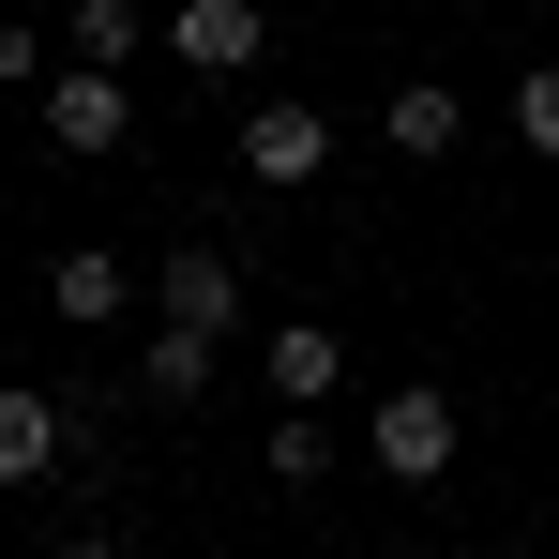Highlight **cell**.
Here are the masks:
<instances>
[{"label":"cell","instance_id":"cell-1","mask_svg":"<svg viewBox=\"0 0 559 559\" xmlns=\"http://www.w3.org/2000/svg\"><path fill=\"white\" fill-rule=\"evenodd\" d=\"M468 454V408H454V378H393L364 408V468L378 484H439V468Z\"/></svg>","mask_w":559,"mask_h":559},{"label":"cell","instance_id":"cell-2","mask_svg":"<svg viewBox=\"0 0 559 559\" xmlns=\"http://www.w3.org/2000/svg\"><path fill=\"white\" fill-rule=\"evenodd\" d=\"M318 167H333V106H302V92H258V106H242V182L302 197Z\"/></svg>","mask_w":559,"mask_h":559},{"label":"cell","instance_id":"cell-3","mask_svg":"<svg viewBox=\"0 0 559 559\" xmlns=\"http://www.w3.org/2000/svg\"><path fill=\"white\" fill-rule=\"evenodd\" d=\"M46 136H61L76 167H106V152H136V92H121L106 61H61V76H46Z\"/></svg>","mask_w":559,"mask_h":559},{"label":"cell","instance_id":"cell-4","mask_svg":"<svg viewBox=\"0 0 559 559\" xmlns=\"http://www.w3.org/2000/svg\"><path fill=\"white\" fill-rule=\"evenodd\" d=\"M152 302H167L182 333H242V258H227V242H167V258H152Z\"/></svg>","mask_w":559,"mask_h":559},{"label":"cell","instance_id":"cell-5","mask_svg":"<svg viewBox=\"0 0 559 559\" xmlns=\"http://www.w3.org/2000/svg\"><path fill=\"white\" fill-rule=\"evenodd\" d=\"M258 378H273V408H333L348 393V333L333 318H273L258 333Z\"/></svg>","mask_w":559,"mask_h":559},{"label":"cell","instance_id":"cell-6","mask_svg":"<svg viewBox=\"0 0 559 559\" xmlns=\"http://www.w3.org/2000/svg\"><path fill=\"white\" fill-rule=\"evenodd\" d=\"M167 46H182L197 76H258L273 61V15L258 0H167Z\"/></svg>","mask_w":559,"mask_h":559},{"label":"cell","instance_id":"cell-7","mask_svg":"<svg viewBox=\"0 0 559 559\" xmlns=\"http://www.w3.org/2000/svg\"><path fill=\"white\" fill-rule=\"evenodd\" d=\"M46 302H61L76 333H106V318L136 302V273H121V242H61V258H46Z\"/></svg>","mask_w":559,"mask_h":559},{"label":"cell","instance_id":"cell-8","mask_svg":"<svg viewBox=\"0 0 559 559\" xmlns=\"http://www.w3.org/2000/svg\"><path fill=\"white\" fill-rule=\"evenodd\" d=\"M61 454H76V424H61V393H15V378H0V484H46Z\"/></svg>","mask_w":559,"mask_h":559},{"label":"cell","instance_id":"cell-9","mask_svg":"<svg viewBox=\"0 0 559 559\" xmlns=\"http://www.w3.org/2000/svg\"><path fill=\"white\" fill-rule=\"evenodd\" d=\"M378 136H393L408 167H439V152H454V136H468V92H454V76H408V92L378 106Z\"/></svg>","mask_w":559,"mask_h":559},{"label":"cell","instance_id":"cell-10","mask_svg":"<svg viewBox=\"0 0 559 559\" xmlns=\"http://www.w3.org/2000/svg\"><path fill=\"white\" fill-rule=\"evenodd\" d=\"M212 364H227V333H182V318H152V348H136V393H152V408H197V393H212Z\"/></svg>","mask_w":559,"mask_h":559},{"label":"cell","instance_id":"cell-11","mask_svg":"<svg viewBox=\"0 0 559 559\" xmlns=\"http://www.w3.org/2000/svg\"><path fill=\"white\" fill-rule=\"evenodd\" d=\"M152 31H167L152 0H76V15H61V61H106V76H121V61H136Z\"/></svg>","mask_w":559,"mask_h":559},{"label":"cell","instance_id":"cell-12","mask_svg":"<svg viewBox=\"0 0 559 559\" xmlns=\"http://www.w3.org/2000/svg\"><path fill=\"white\" fill-rule=\"evenodd\" d=\"M258 468H273V484H333V408H273Z\"/></svg>","mask_w":559,"mask_h":559},{"label":"cell","instance_id":"cell-13","mask_svg":"<svg viewBox=\"0 0 559 559\" xmlns=\"http://www.w3.org/2000/svg\"><path fill=\"white\" fill-rule=\"evenodd\" d=\"M499 121H514V152H530V167H559V61H530V76H514V106H499Z\"/></svg>","mask_w":559,"mask_h":559},{"label":"cell","instance_id":"cell-14","mask_svg":"<svg viewBox=\"0 0 559 559\" xmlns=\"http://www.w3.org/2000/svg\"><path fill=\"white\" fill-rule=\"evenodd\" d=\"M46 76H61V61H46V31H31V15H0V92H46Z\"/></svg>","mask_w":559,"mask_h":559},{"label":"cell","instance_id":"cell-15","mask_svg":"<svg viewBox=\"0 0 559 559\" xmlns=\"http://www.w3.org/2000/svg\"><path fill=\"white\" fill-rule=\"evenodd\" d=\"M61 559H136V545H106V530H76V545H61Z\"/></svg>","mask_w":559,"mask_h":559}]
</instances>
